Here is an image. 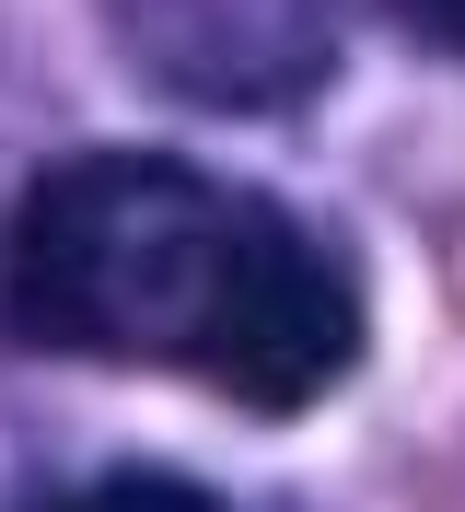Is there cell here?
<instances>
[{"mask_svg": "<svg viewBox=\"0 0 465 512\" xmlns=\"http://www.w3.org/2000/svg\"><path fill=\"white\" fill-rule=\"evenodd\" d=\"M396 12L431 35V47H454V59H465V0H396Z\"/></svg>", "mask_w": 465, "mask_h": 512, "instance_id": "obj_4", "label": "cell"}, {"mask_svg": "<svg viewBox=\"0 0 465 512\" xmlns=\"http://www.w3.org/2000/svg\"><path fill=\"white\" fill-rule=\"evenodd\" d=\"M105 12H117L128 59L198 105H279L338 47L326 0H105Z\"/></svg>", "mask_w": 465, "mask_h": 512, "instance_id": "obj_2", "label": "cell"}, {"mask_svg": "<svg viewBox=\"0 0 465 512\" xmlns=\"http://www.w3.org/2000/svg\"><path fill=\"white\" fill-rule=\"evenodd\" d=\"M0 303L35 350L186 361L245 408H314L361 350V291L291 210L152 152L59 163L12 222Z\"/></svg>", "mask_w": 465, "mask_h": 512, "instance_id": "obj_1", "label": "cell"}, {"mask_svg": "<svg viewBox=\"0 0 465 512\" xmlns=\"http://www.w3.org/2000/svg\"><path fill=\"white\" fill-rule=\"evenodd\" d=\"M47 512H221L210 489H186V478H105V489H70V501Z\"/></svg>", "mask_w": 465, "mask_h": 512, "instance_id": "obj_3", "label": "cell"}]
</instances>
